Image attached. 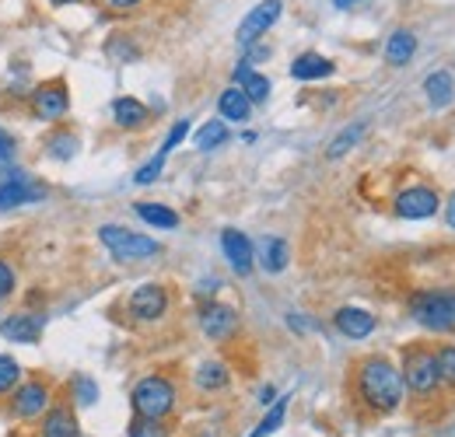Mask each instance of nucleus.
Returning a JSON list of instances; mask_svg holds the SVG:
<instances>
[{
    "mask_svg": "<svg viewBox=\"0 0 455 437\" xmlns=\"http://www.w3.org/2000/svg\"><path fill=\"white\" fill-rule=\"evenodd\" d=\"M21 385V364L14 361V357H7V354H0V395H7V392H14Z\"/></svg>",
    "mask_w": 455,
    "mask_h": 437,
    "instance_id": "nucleus-28",
    "label": "nucleus"
},
{
    "mask_svg": "<svg viewBox=\"0 0 455 437\" xmlns=\"http://www.w3.org/2000/svg\"><path fill=\"white\" fill-rule=\"evenodd\" d=\"M438 357V371H442V382L455 385V346H438L435 350Z\"/></svg>",
    "mask_w": 455,
    "mask_h": 437,
    "instance_id": "nucleus-33",
    "label": "nucleus"
},
{
    "mask_svg": "<svg viewBox=\"0 0 455 437\" xmlns=\"http://www.w3.org/2000/svg\"><path fill=\"white\" fill-rule=\"evenodd\" d=\"M361 137H364V123H354V126H347L340 137L330 144V158H343V155H347V151H350V147H354Z\"/></svg>",
    "mask_w": 455,
    "mask_h": 437,
    "instance_id": "nucleus-29",
    "label": "nucleus"
},
{
    "mask_svg": "<svg viewBox=\"0 0 455 437\" xmlns=\"http://www.w3.org/2000/svg\"><path fill=\"white\" fill-rule=\"evenodd\" d=\"M284 413H287V399H281V402H277V406H274V409H270V413L263 417V424H259V427H256V431H252L249 437H267V434H274V431H277V427L284 424Z\"/></svg>",
    "mask_w": 455,
    "mask_h": 437,
    "instance_id": "nucleus-30",
    "label": "nucleus"
},
{
    "mask_svg": "<svg viewBox=\"0 0 455 437\" xmlns=\"http://www.w3.org/2000/svg\"><path fill=\"white\" fill-rule=\"evenodd\" d=\"M200 329H204L207 339L225 343V339H231L238 332V312L228 308V305H218V301L214 305H204L200 308Z\"/></svg>",
    "mask_w": 455,
    "mask_h": 437,
    "instance_id": "nucleus-12",
    "label": "nucleus"
},
{
    "mask_svg": "<svg viewBox=\"0 0 455 437\" xmlns=\"http://www.w3.org/2000/svg\"><path fill=\"white\" fill-rule=\"evenodd\" d=\"M333 74V60L319 53H301L294 63H291V77L294 81H323Z\"/></svg>",
    "mask_w": 455,
    "mask_h": 437,
    "instance_id": "nucleus-18",
    "label": "nucleus"
},
{
    "mask_svg": "<svg viewBox=\"0 0 455 437\" xmlns=\"http://www.w3.org/2000/svg\"><path fill=\"white\" fill-rule=\"evenodd\" d=\"M333 326L337 332H343L347 339H364L375 332V315L368 308H357V305H343L340 312L333 315Z\"/></svg>",
    "mask_w": 455,
    "mask_h": 437,
    "instance_id": "nucleus-16",
    "label": "nucleus"
},
{
    "mask_svg": "<svg viewBox=\"0 0 455 437\" xmlns=\"http://www.w3.org/2000/svg\"><path fill=\"white\" fill-rule=\"evenodd\" d=\"M354 399L371 413V417H389L396 413L406 399L403 371L382 354H371L354 364Z\"/></svg>",
    "mask_w": 455,
    "mask_h": 437,
    "instance_id": "nucleus-1",
    "label": "nucleus"
},
{
    "mask_svg": "<svg viewBox=\"0 0 455 437\" xmlns=\"http://www.w3.org/2000/svg\"><path fill=\"white\" fill-rule=\"evenodd\" d=\"M70 388H74V402H77V406H92V402L99 399V385L92 382V378H84V375H77V378L70 382Z\"/></svg>",
    "mask_w": 455,
    "mask_h": 437,
    "instance_id": "nucleus-31",
    "label": "nucleus"
},
{
    "mask_svg": "<svg viewBox=\"0 0 455 437\" xmlns=\"http://www.w3.org/2000/svg\"><path fill=\"white\" fill-rule=\"evenodd\" d=\"M259 263H263V270L267 274H281L287 266V242L284 238H267L263 242V256H259Z\"/></svg>",
    "mask_w": 455,
    "mask_h": 437,
    "instance_id": "nucleus-25",
    "label": "nucleus"
},
{
    "mask_svg": "<svg viewBox=\"0 0 455 437\" xmlns=\"http://www.w3.org/2000/svg\"><path fill=\"white\" fill-rule=\"evenodd\" d=\"M46 189L28 182L21 168H4V182H0V211H14V207H25V203H36L43 200Z\"/></svg>",
    "mask_w": 455,
    "mask_h": 437,
    "instance_id": "nucleus-10",
    "label": "nucleus"
},
{
    "mask_svg": "<svg viewBox=\"0 0 455 437\" xmlns=\"http://www.w3.org/2000/svg\"><path fill=\"white\" fill-rule=\"evenodd\" d=\"M186 133H189V123H186V119H179V123H175V126H172L169 140H165V144H162V151H158V155H162V158H169L172 151H175V147H179V144H182V140H186Z\"/></svg>",
    "mask_w": 455,
    "mask_h": 437,
    "instance_id": "nucleus-34",
    "label": "nucleus"
},
{
    "mask_svg": "<svg viewBox=\"0 0 455 437\" xmlns=\"http://www.w3.org/2000/svg\"><path fill=\"white\" fill-rule=\"evenodd\" d=\"M228 385V368L221 361H204L196 368V388L200 392H221Z\"/></svg>",
    "mask_w": 455,
    "mask_h": 437,
    "instance_id": "nucleus-24",
    "label": "nucleus"
},
{
    "mask_svg": "<svg viewBox=\"0 0 455 437\" xmlns=\"http://www.w3.org/2000/svg\"><path fill=\"white\" fill-rule=\"evenodd\" d=\"M43 326H46V319L39 315V312H14V315H7L4 322H0V336L4 339H11V343H39V336H43Z\"/></svg>",
    "mask_w": 455,
    "mask_h": 437,
    "instance_id": "nucleus-13",
    "label": "nucleus"
},
{
    "mask_svg": "<svg viewBox=\"0 0 455 437\" xmlns=\"http://www.w3.org/2000/svg\"><path fill=\"white\" fill-rule=\"evenodd\" d=\"M221 249H225V256H228V266L238 276H249L252 263H256V252H252V242H249L238 227H225V231H221Z\"/></svg>",
    "mask_w": 455,
    "mask_h": 437,
    "instance_id": "nucleus-14",
    "label": "nucleus"
},
{
    "mask_svg": "<svg viewBox=\"0 0 455 437\" xmlns=\"http://www.w3.org/2000/svg\"><path fill=\"white\" fill-rule=\"evenodd\" d=\"M424 91H427V102H431L435 109H445L455 95L452 74H449V70H435V74L424 81Z\"/></svg>",
    "mask_w": 455,
    "mask_h": 437,
    "instance_id": "nucleus-20",
    "label": "nucleus"
},
{
    "mask_svg": "<svg viewBox=\"0 0 455 437\" xmlns=\"http://www.w3.org/2000/svg\"><path fill=\"white\" fill-rule=\"evenodd\" d=\"M162 164H165V158H162V155H158V158H151V162H148L144 168H140V171H137V175H133V179H137V186H148V182H155V179L162 175Z\"/></svg>",
    "mask_w": 455,
    "mask_h": 437,
    "instance_id": "nucleus-35",
    "label": "nucleus"
},
{
    "mask_svg": "<svg viewBox=\"0 0 455 437\" xmlns=\"http://www.w3.org/2000/svg\"><path fill=\"white\" fill-rule=\"evenodd\" d=\"M53 406V385L43 382V378H32V382H21L11 395V417L14 420H43V413Z\"/></svg>",
    "mask_w": 455,
    "mask_h": 437,
    "instance_id": "nucleus-6",
    "label": "nucleus"
},
{
    "mask_svg": "<svg viewBox=\"0 0 455 437\" xmlns=\"http://www.w3.org/2000/svg\"><path fill=\"white\" fill-rule=\"evenodd\" d=\"M109 4H113L116 11H126V7H137L140 0H109Z\"/></svg>",
    "mask_w": 455,
    "mask_h": 437,
    "instance_id": "nucleus-39",
    "label": "nucleus"
},
{
    "mask_svg": "<svg viewBox=\"0 0 455 437\" xmlns=\"http://www.w3.org/2000/svg\"><path fill=\"white\" fill-rule=\"evenodd\" d=\"M28 106H32V115L39 123H60L70 112V91H67L63 81H43V84L32 88Z\"/></svg>",
    "mask_w": 455,
    "mask_h": 437,
    "instance_id": "nucleus-8",
    "label": "nucleus"
},
{
    "mask_svg": "<svg viewBox=\"0 0 455 437\" xmlns=\"http://www.w3.org/2000/svg\"><path fill=\"white\" fill-rule=\"evenodd\" d=\"M46 155H50V158H57V162H70V158L77 155V137H74V133H67V130L50 133V137H46Z\"/></svg>",
    "mask_w": 455,
    "mask_h": 437,
    "instance_id": "nucleus-27",
    "label": "nucleus"
},
{
    "mask_svg": "<svg viewBox=\"0 0 455 437\" xmlns=\"http://www.w3.org/2000/svg\"><path fill=\"white\" fill-rule=\"evenodd\" d=\"M396 214L406 220H427L438 214V193L431 186H406L396 196Z\"/></svg>",
    "mask_w": 455,
    "mask_h": 437,
    "instance_id": "nucleus-11",
    "label": "nucleus"
},
{
    "mask_svg": "<svg viewBox=\"0 0 455 437\" xmlns=\"http://www.w3.org/2000/svg\"><path fill=\"white\" fill-rule=\"evenodd\" d=\"M235 81H238V88L245 91L249 102H267V95H270V81H267L263 74H256L249 63H242V67L235 70Z\"/></svg>",
    "mask_w": 455,
    "mask_h": 437,
    "instance_id": "nucleus-19",
    "label": "nucleus"
},
{
    "mask_svg": "<svg viewBox=\"0 0 455 437\" xmlns=\"http://www.w3.org/2000/svg\"><path fill=\"white\" fill-rule=\"evenodd\" d=\"M281 14H284V0H263V4H256V7L242 18V25H238V43H242V46H252L256 39H263V36L277 25Z\"/></svg>",
    "mask_w": 455,
    "mask_h": 437,
    "instance_id": "nucleus-9",
    "label": "nucleus"
},
{
    "mask_svg": "<svg viewBox=\"0 0 455 437\" xmlns=\"http://www.w3.org/2000/svg\"><path fill=\"white\" fill-rule=\"evenodd\" d=\"M445 220H449V227H455V193L449 196V207H445Z\"/></svg>",
    "mask_w": 455,
    "mask_h": 437,
    "instance_id": "nucleus-38",
    "label": "nucleus"
},
{
    "mask_svg": "<svg viewBox=\"0 0 455 437\" xmlns=\"http://www.w3.org/2000/svg\"><path fill=\"white\" fill-rule=\"evenodd\" d=\"M43 437H81V424L70 402H53L43 413Z\"/></svg>",
    "mask_w": 455,
    "mask_h": 437,
    "instance_id": "nucleus-15",
    "label": "nucleus"
},
{
    "mask_svg": "<svg viewBox=\"0 0 455 437\" xmlns=\"http://www.w3.org/2000/svg\"><path fill=\"white\" fill-rule=\"evenodd\" d=\"M403 385L413 399H435V392L442 388V371H438V357L427 346H410L403 354Z\"/></svg>",
    "mask_w": 455,
    "mask_h": 437,
    "instance_id": "nucleus-4",
    "label": "nucleus"
},
{
    "mask_svg": "<svg viewBox=\"0 0 455 437\" xmlns=\"http://www.w3.org/2000/svg\"><path fill=\"white\" fill-rule=\"evenodd\" d=\"M228 140V126L221 119H211V123H204L200 130H196V137H193V144L200 147V151H214V147H221Z\"/></svg>",
    "mask_w": 455,
    "mask_h": 437,
    "instance_id": "nucleus-26",
    "label": "nucleus"
},
{
    "mask_svg": "<svg viewBox=\"0 0 455 437\" xmlns=\"http://www.w3.org/2000/svg\"><path fill=\"white\" fill-rule=\"evenodd\" d=\"M417 53V36L413 32H406V28H399L389 36V43H386V60L393 63V67H403V63H410Z\"/></svg>",
    "mask_w": 455,
    "mask_h": 437,
    "instance_id": "nucleus-22",
    "label": "nucleus"
},
{
    "mask_svg": "<svg viewBox=\"0 0 455 437\" xmlns=\"http://www.w3.org/2000/svg\"><path fill=\"white\" fill-rule=\"evenodd\" d=\"M410 315L431 332H455V287H431L410 298Z\"/></svg>",
    "mask_w": 455,
    "mask_h": 437,
    "instance_id": "nucleus-3",
    "label": "nucleus"
},
{
    "mask_svg": "<svg viewBox=\"0 0 455 437\" xmlns=\"http://www.w3.org/2000/svg\"><path fill=\"white\" fill-rule=\"evenodd\" d=\"M130 406H133V417H144V420H169L179 406V388L165 375H148L133 385L130 392Z\"/></svg>",
    "mask_w": 455,
    "mask_h": 437,
    "instance_id": "nucleus-2",
    "label": "nucleus"
},
{
    "mask_svg": "<svg viewBox=\"0 0 455 437\" xmlns=\"http://www.w3.org/2000/svg\"><path fill=\"white\" fill-rule=\"evenodd\" d=\"M126 437H169L165 434V424L162 420H144V417H133Z\"/></svg>",
    "mask_w": 455,
    "mask_h": 437,
    "instance_id": "nucleus-32",
    "label": "nucleus"
},
{
    "mask_svg": "<svg viewBox=\"0 0 455 437\" xmlns=\"http://www.w3.org/2000/svg\"><path fill=\"white\" fill-rule=\"evenodd\" d=\"M133 211H137V218L144 220V224H151V227H165V231H175V227H179V214H175L172 207H162V203H137Z\"/></svg>",
    "mask_w": 455,
    "mask_h": 437,
    "instance_id": "nucleus-23",
    "label": "nucleus"
},
{
    "mask_svg": "<svg viewBox=\"0 0 455 437\" xmlns=\"http://www.w3.org/2000/svg\"><path fill=\"white\" fill-rule=\"evenodd\" d=\"M14 283H18V274H14V266H11L7 259H0V298H7V294L14 290Z\"/></svg>",
    "mask_w": 455,
    "mask_h": 437,
    "instance_id": "nucleus-36",
    "label": "nucleus"
},
{
    "mask_svg": "<svg viewBox=\"0 0 455 437\" xmlns=\"http://www.w3.org/2000/svg\"><path fill=\"white\" fill-rule=\"evenodd\" d=\"M99 242L109 249V256H116L119 263H148L162 252V245L148 234H137L123 224H102L99 227Z\"/></svg>",
    "mask_w": 455,
    "mask_h": 437,
    "instance_id": "nucleus-5",
    "label": "nucleus"
},
{
    "mask_svg": "<svg viewBox=\"0 0 455 437\" xmlns=\"http://www.w3.org/2000/svg\"><path fill=\"white\" fill-rule=\"evenodd\" d=\"M14 147H18L14 137H11L7 130H0V162H11V158H14Z\"/></svg>",
    "mask_w": 455,
    "mask_h": 437,
    "instance_id": "nucleus-37",
    "label": "nucleus"
},
{
    "mask_svg": "<svg viewBox=\"0 0 455 437\" xmlns=\"http://www.w3.org/2000/svg\"><path fill=\"white\" fill-rule=\"evenodd\" d=\"M218 112L225 119H231V123H245L252 115V102L245 99L242 88H228V91H221V99H218Z\"/></svg>",
    "mask_w": 455,
    "mask_h": 437,
    "instance_id": "nucleus-21",
    "label": "nucleus"
},
{
    "mask_svg": "<svg viewBox=\"0 0 455 437\" xmlns=\"http://www.w3.org/2000/svg\"><path fill=\"white\" fill-rule=\"evenodd\" d=\"M53 7H63V4H77V0H50Z\"/></svg>",
    "mask_w": 455,
    "mask_h": 437,
    "instance_id": "nucleus-40",
    "label": "nucleus"
},
{
    "mask_svg": "<svg viewBox=\"0 0 455 437\" xmlns=\"http://www.w3.org/2000/svg\"><path fill=\"white\" fill-rule=\"evenodd\" d=\"M113 123L119 130H140V126H148L151 123V109L144 106V102H137V99H116L113 102Z\"/></svg>",
    "mask_w": 455,
    "mask_h": 437,
    "instance_id": "nucleus-17",
    "label": "nucleus"
},
{
    "mask_svg": "<svg viewBox=\"0 0 455 437\" xmlns=\"http://www.w3.org/2000/svg\"><path fill=\"white\" fill-rule=\"evenodd\" d=\"M337 4H340V7H347V4H354V0H337Z\"/></svg>",
    "mask_w": 455,
    "mask_h": 437,
    "instance_id": "nucleus-41",
    "label": "nucleus"
},
{
    "mask_svg": "<svg viewBox=\"0 0 455 437\" xmlns=\"http://www.w3.org/2000/svg\"><path fill=\"white\" fill-rule=\"evenodd\" d=\"M169 308L172 294L162 283H140L126 301V312H130L133 322H162L169 315Z\"/></svg>",
    "mask_w": 455,
    "mask_h": 437,
    "instance_id": "nucleus-7",
    "label": "nucleus"
}]
</instances>
